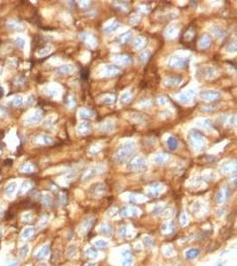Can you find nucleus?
I'll use <instances>...</instances> for the list:
<instances>
[{"label":"nucleus","instance_id":"obj_1","mask_svg":"<svg viewBox=\"0 0 237 266\" xmlns=\"http://www.w3.org/2000/svg\"><path fill=\"white\" fill-rule=\"evenodd\" d=\"M138 214V209L133 207H124L121 210V216L123 217H135Z\"/></svg>","mask_w":237,"mask_h":266},{"label":"nucleus","instance_id":"obj_2","mask_svg":"<svg viewBox=\"0 0 237 266\" xmlns=\"http://www.w3.org/2000/svg\"><path fill=\"white\" fill-rule=\"evenodd\" d=\"M100 232L105 236L111 237L113 235L114 229H113V226L110 224H109V223H103L100 225Z\"/></svg>","mask_w":237,"mask_h":266},{"label":"nucleus","instance_id":"obj_3","mask_svg":"<svg viewBox=\"0 0 237 266\" xmlns=\"http://www.w3.org/2000/svg\"><path fill=\"white\" fill-rule=\"evenodd\" d=\"M49 252H50V248L48 245H45L43 248H41V249L37 252L36 256V258L37 260H43L45 259L48 255H49Z\"/></svg>","mask_w":237,"mask_h":266},{"label":"nucleus","instance_id":"obj_4","mask_svg":"<svg viewBox=\"0 0 237 266\" xmlns=\"http://www.w3.org/2000/svg\"><path fill=\"white\" fill-rule=\"evenodd\" d=\"M174 227H175V225H174L173 221H167V222H165L164 224H163V225L161 227V230L164 233H170V232H173Z\"/></svg>","mask_w":237,"mask_h":266},{"label":"nucleus","instance_id":"obj_5","mask_svg":"<svg viewBox=\"0 0 237 266\" xmlns=\"http://www.w3.org/2000/svg\"><path fill=\"white\" fill-rule=\"evenodd\" d=\"M200 255V250L198 249H190L186 251L185 253V256L187 259L191 260V259H195L198 256Z\"/></svg>","mask_w":237,"mask_h":266},{"label":"nucleus","instance_id":"obj_6","mask_svg":"<svg viewBox=\"0 0 237 266\" xmlns=\"http://www.w3.org/2000/svg\"><path fill=\"white\" fill-rule=\"evenodd\" d=\"M16 190V183L14 182H11L9 183L6 186V189H5V193L6 196L8 197H12V195L14 193Z\"/></svg>","mask_w":237,"mask_h":266},{"label":"nucleus","instance_id":"obj_7","mask_svg":"<svg viewBox=\"0 0 237 266\" xmlns=\"http://www.w3.org/2000/svg\"><path fill=\"white\" fill-rule=\"evenodd\" d=\"M93 220H86L84 223L82 225V226L80 227V232H89V230L92 228L93 226Z\"/></svg>","mask_w":237,"mask_h":266},{"label":"nucleus","instance_id":"obj_8","mask_svg":"<svg viewBox=\"0 0 237 266\" xmlns=\"http://www.w3.org/2000/svg\"><path fill=\"white\" fill-rule=\"evenodd\" d=\"M35 228L34 227H27L24 229V231L21 233V237H22L24 239L30 238L31 236H33V234L35 233Z\"/></svg>","mask_w":237,"mask_h":266},{"label":"nucleus","instance_id":"obj_9","mask_svg":"<svg viewBox=\"0 0 237 266\" xmlns=\"http://www.w3.org/2000/svg\"><path fill=\"white\" fill-rule=\"evenodd\" d=\"M85 255L91 259H96L99 256V253H98V251L95 248H89V249H86Z\"/></svg>","mask_w":237,"mask_h":266},{"label":"nucleus","instance_id":"obj_10","mask_svg":"<svg viewBox=\"0 0 237 266\" xmlns=\"http://www.w3.org/2000/svg\"><path fill=\"white\" fill-rule=\"evenodd\" d=\"M76 245H70L69 248H68V250H67V255L69 258H74L76 256Z\"/></svg>","mask_w":237,"mask_h":266},{"label":"nucleus","instance_id":"obj_11","mask_svg":"<svg viewBox=\"0 0 237 266\" xmlns=\"http://www.w3.org/2000/svg\"><path fill=\"white\" fill-rule=\"evenodd\" d=\"M94 246L99 249H106L109 246V242L105 239H98L94 242Z\"/></svg>","mask_w":237,"mask_h":266},{"label":"nucleus","instance_id":"obj_12","mask_svg":"<svg viewBox=\"0 0 237 266\" xmlns=\"http://www.w3.org/2000/svg\"><path fill=\"white\" fill-rule=\"evenodd\" d=\"M29 248L28 245H24L23 247H21L20 249V252H19V256L21 259H23L27 256L28 253H29Z\"/></svg>","mask_w":237,"mask_h":266},{"label":"nucleus","instance_id":"obj_13","mask_svg":"<svg viewBox=\"0 0 237 266\" xmlns=\"http://www.w3.org/2000/svg\"><path fill=\"white\" fill-rule=\"evenodd\" d=\"M118 232L120 234V236L122 238H126L128 236V230H127V226L126 225H123L119 228Z\"/></svg>","mask_w":237,"mask_h":266},{"label":"nucleus","instance_id":"obj_14","mask_svg":"<svg viewBox=\"0 0 237 266\" xmlns=\"http://www.w3.org/2000/svg\"><path fill=\"white\" fill-rule=\"evenodd\" d=\"M7 27L12 29H14V30H17V28L20 27V24H19L16 20H10L8 23H7Z\"/></svg>","mask_w":237,"mask_h":266},{"label":"nucleus","instance_id":"obj_15","mask_svg":"<svg viewBox=\"0 0 237 266\" xmlns=\"http://www.w3.org/2000/svg\"><path fill=\"white\" fill-rule=\"evenodd\" d=\"M29 182H23L22 183V185H21V186H20V192H19V194H22V193H24L28 189H29Z\"/></svg>","mask_w":237,"mask_h":266},{"label":"nucleus","instance_id":"obj_16","mask_svg":"<svg viewBox=\"0 0 237 266\" xmlns=\"http://www.w3.org/2000/svg\"><path fill=\"white\" fill-rule=\"evenodd\" d=\"M143 242L144 244L147 246V247H153V240L151 239V238L149 237H145L144 239H143Z\"/></svg>","mask_w":237,"mask_h":266},{"label":"nucleus","instance_id":"obj_17","mask_svg":"<svg viewBox=\"0 0 237 266\" xmlns=\"http://www.w3.org/2000/svg\"><path fill=\"white\" fill-rule=\"evenodd\" d=\"M132 263H133L132 256L124 257V260H123V266H131Z\"/></svg>","mask_w":237,"mask_h":266},{"label":"nucleus","instance_id":"obj_18","mask_svg":"<svg viewBox=\"0 0 237 266\" xmlns=\"http://www.w3.org/2000/svg\"><path fill=\"white\" fill-rule=\"evenodd\" d=\"M13 105L14 106H20L21 104H22V98H21L20 96H17V97H15L14 99H13Z\"/></svg>","mask_w":237,"mask_h":266},{"label":"nucleus","instance_id":"obj_19","mask_svg":"<svg viewBox=\"0 0 237 266\" xmlns=\"http://www.w3.org/2000/svg\"><path fill=\"white\" fill-rule=\"evenodd\" d=\"M173 253H174V250L170 247H166L164 249V255L166 256H171L172 255H173Z\"/></svg>","mask_w":237,"mask_h":266},{"label":"nucleus","instance_id":"obj_20","mask_svg":"<svg viewBox=\"0 0 237 266\" xmlns=\"http://www.w3.org/2000/svg\"><path fill=\"white\" fill-rule=\"evenodd\" d=\"M20 170L22 171V172H25V173H28V172H30L32 170V168L30 167V165L26 164V165H23L22 167H20Z\"/></svg>","mask_w":237,"mask_h":266},{"label":"nucleus","instance_id":"obj_21","mask_svg":"<svg viewBox=\"0 0 237 266\" xmlns=\"http://www.w3.org/2000/svg\"><path fill=\"white\" fill-rule=\"evenodd\" d=\"M15 43L17 44V46H18L19 47H23L24 43H25V41H24V39H22V38L17 37V38L15 39Z\"/></svg>","mask_w":237,"mask_h":266},{"label":"nucleus","instance_id":"obj_22","mask_svg":"<svg viewBox=\"0 0 237 266\" xmlns=\"http://www.w3.org/2000/svg\"><path fill=\"white\" fill-rule=\"evenodd\" d=\"M48 221V216H44L42 218H41V221L39 222V227H42V226H45L47 223Z\"/></svg>","mask_w":237,"mask_h":266},{"label":"nucleus","instance_id":"obj_23","mask_svg":"<svg viewBox=\"0 0 237 266\" xmlns=\"http://www.w3.org/2000/svg\"><path fill=\"white\" fill-rule=\"evenodd\" d=\"M180 220V223H181L182 225H187V216H186L185 213H183V214L181 215Z\"/></svg>","mask_w":237,"mask_h":266},{"label":"nucleus","instance_id":"obj_24","mask_svg":"<svg viewBox=\"0 0 237 266\" xmlns=\"http://www.w3.org/2000/svg\"><path fill=\"white\" fill-rule=\"evenodd\" d=\"M32 218H33L32 214H25L22 216V220H24V221H30Z\"/></svg>","mask_w":237,"mask_h":266},{"label":"nucleus","instance_id":"obj_25","mask_svg":"<svg viewBox=\"0 0 237 266\" xmlns=\"http://www.w3.org/2000/svg\"><path fill=\"white\" fill-rule=\"evenodd\" d=\"M18 265H19V262H18V261H16V260L10 261V262H8L7 264H6V266H18Z\"/></svg>","mask_w":237,"mask_h":266},{"label":"nucleus","instance_id":"obj_26","mask_svg":"<svg viewBox=\"0 0 237 266\" xmlns=\"http://www.w3.org/2000/svg\"><path fill=\"white\" fill-rule=\"evenodd\" d=\"M38 120H39L38 116H33L32 118H30L29 120H28V122H29V123H36V122H38Z\"/></svg>","mask_w":237,"mask_h":266},{"label":"nucleus","instance_id":"obj_27","mask_svg":"<svg viewBox=\"0 0 237 266\" xmlns=\"http://www.w3.org/2000/svg\"><path fill=\"white\" fill-rule=\"evenodd\" d=\"M123 256L124 257H129V256H132V253H131L130 250H126L125 252L123 253Z\"/></svg>","mask_w":237,"mask_h":266},{"label":"nucleus","instance_id":"obj_28","mask_svg":"<svg viewBox=\"0 0 237 266\" xmlns=\"http://www.w3.org/2000/svg\"><path fill=\"white\" fill-rule=\"evenodd\" d=\"M4 96V89L0 86V98H2Z\"/></svg>","mask_w":237,"mask_h":266},{"label":"nucleus","instance_id":"obj_29","mask_svg":"<svg viewBox=\"0 0 237 266\" xmlns=\"http://www.w3.org/2000/svg\"><path fill=\"white\" fill-rule=\"evenodd\" d=\"M12 162H13V161L11 160V159H7L6 162H5V164H7V165H10V164H12Z\"/></svg>","mask_w":237,"mask_h":266},{"label":"nucleus","instance_id":"obj_30","mask_svg":"<svg viewBox=\"0 0 237 266\" xmlns=\"http://www.w3.org/2000/svg\"><path fill=\"white\" fill-rule=\"evenodd\" d=\"M3 215H4V209L1 207H0V217H1Z\"/></svg>","mask_w":237,"mask_h":266},{"label":"nucleus","instance_id":"obj_31","mask_svg":"<svg viewBox=\"0 0 237 266\" xmlns=\"http://www.w3.org/2000/svg\"><path fill=\"white\" fill-rule=\"evenodd\" d=\"M37 266H48L46 262H41V263H39Z\"/></svg>","mask_w":237,"mask_h":266},{"label":"nucleus","instance_id":"obj_32","mask_svg":"<svg viewBox=\"0 0 237 266\" xmlns=\"http://www.w3.org/2000/svg\"><path fill=\"white\" fill-rule=\"evenodd\" d=\"M85 266H94V265L93 263H88V264H86Z\"/></svg>","mask_w":237,"mask_h":266},{"label":"nucleus","instance_id":"obj_33","mask_svg":"<svg viewBox=\"0 0 237 266\" xmlns=\"http://www.w3.org/2000/svg\"><path fill=\"white\" fill-rule=\"evenodd\" d=\"M2 235V228H0V237Z\"/></svg>","mask_w":237,"mask_h":266}]
</instances>
